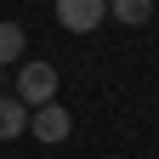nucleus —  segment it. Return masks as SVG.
<instances>
[{
    "label": "nucleus",
    "instance_id": "0eeeda50",
    "mask_svg": "<svg viewBox=\"0 0 159 159\" xmlns=\"http://www.w3.org/2000/svg\"><path fill=\"white\" fill-rule=\"evenodd\" d=\"M0 85H6V74H0Z\"/></svg>",
    "mask_w": 159,
    "mask_h": 159
},
{
    "label": "nucleus",
    "instance_id": "39448f33",
    "mask_svg": "<svg viewBox=\"0 0 159 159\" xmlns=\"http://www.w3.org/2000/svg\"><path fill=\"white\" fill-rule=\"evenodd\" d=\"M108 17L125 23V29H142L148 17H153V0H108Z\"/></svg>",
    "mask_w": 159,
    "mask_h": 159
},
{
    "label": "nucleus",
    "instance_id": "20e7f679",
    "mask_svg": "<svg viewBox=\"0 0 159 159\" xmlns=\"http://www.w3.org/2000/svg\"><path fill=\"white\" fill-rule=\"evenodd\" d=\"M29 131V108L17 102V97H0V142H11V136Z\"/></svg>",
    "mask_w": 159,
    "mask_h": 159
},
{
    "label": "nucleus",
    "instance_id": "f03ea898",
    "mask_svg": "<svg viewBox=\"0 0 159 159\" xmlns=\"http://www.w3.org/2000/svg\"><path fill=\"white\" fill-rule=\"evenodd\" d=\"M102 17H108V0H57V23L68 34H91Z\"/></svg>",
    "mask_w": 159,
    "mask_h": 159
},
{
    "label": "nucleus",
    "instance_id": "423d86ee",
    "mask_svg": "<svg viewBox=\"0 0 159 159\" xmlns=\"http://www.w3.org/2000/svg\"><path fill=\"white\" fill-rule=\"evenodd\" d=\"M23 57V23H0V68Z\"/></svg>",
    "mask_w": 159,
    "mask_h": 159
},
{
    "label": "nucleus",
    "instance_id": "7ed1b4c3",
    "mask_svg": "<svg viewBox=\"0 0 159 159\" xmlns=\"http://www.w3.org/2000/svg\"><path fill=\"white\" fill-rule=\"evenodd\" d=\"M29 131H34V142H68L74 114H68L63 102H46V108H34V114H29Z\"/></svg>",
    "mask_w": 159,
    "mask_h": 159
},
{
    "label": "nucleus",
    "instance_id": "f257e3e1",
    "mask_svg": "<svg viewBox=\"0 0 159 159\" xmlns=\"http://www.w3.org/2000/svg\"><path fill=\"white\" fill-rule=\"evenodd\" d=\"M51 97H57V68H51V63L17 68V102H23V108H46Z\"/></svg>",
    "mask_w": 159,
    "mask_h": 159
}]
</instances>
